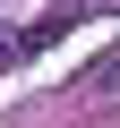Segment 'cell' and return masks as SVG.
<instances>
[{
  "label": "cell",
  "mask_w": 120,
  "mask_h": 128,
  "mask_svg": "<svg viewBox=\"0 0 120 128\" xmlns=\"http://www.w3.org/2000/svg\"><path fill=\"white\" fill-rule=\"evenodd\" d=\"M94 102H120V68H111V77H94Z\"/></svg>",
  "instance_id": "6da1fadb"
}]
</instances>
